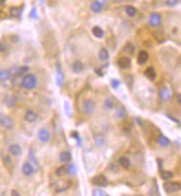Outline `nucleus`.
I'll return each instance as SVG.
<instances>
[{
    "label": "nucleus",
    "instance_id": "nucleus-13",
    "mask_svg": "<svg viewBox=\"0 0 181 196\" xmlns=\"http://www.w3.org/2000/svg\"><path fill=\"white\" fill-rule=\"evenodd\" d=\"M137 62L139 65H144V64L147 63V61L149 60V54H148L147 51H140L139 54H138V58Z\"/></svg>",
    "mask_w": 181,
    "mask_h": 196
},
{
    "label": "nucleus",
    "instance_id": "nucleus-33",
    "mask_svg": "<svg viewBox=\"0 0 181 196\" xmlns=\"http://www.w3.org/2000/svg\"><path fill=\"white\" fill-rule=\"evenodd\" d=\"M94 140H95V143H96L97 147H103V145L105 144V140L102 136H95Z\"/></svg>",
    "mask_w": 181,
    "mask_h": 196
},
{
    "label": "nucleus",
    "instance_id": "nucleus-7",
    "mask_svg": "<svg viewBox=\"0 0 181 196\" xmlns=\"http://www.w3.org/2000/svg\"><path fill=\"white\" fill-rule=\"evenodd\" d=\"M38 138L39 140L42 141V142H48L51 138V134L46 128H41V129H39L38 131Z\"/></svg>",
    "mask_w": 181,
    "mask_h": 196
},
{
    "label": "nucleus",
    "instance_id": "nucleus-10",
    "mask_svg": "<svg viewBox=\"0 0 181 196\" xmlns=\"http://www.w3.org/2000/svg\"><path fill=\"white\" fill-rule=\"evenodd\" d=\"M105 6V1H102V0H95L94 2L91 5V10L95 13H98L102 10L104 9Z\"/></svg>",
    "mask_w": 181,
    "mask_h": 196
},
{
    "label": "nucleus",
    "instance_id": "nucleus-29",
    "mask_svg": "<svg viewBox=\"0 0 181 196\" xmlns=\"http://www.w3.org/2000/svg\"><path fill=\"white\" fill-rule=\"evenodd\" d=\"M5 103L7 104L8 107H13L16 105V98L13 96H10V95H8V96L5 98Z\"/></svg>",
    "mask_w": 181,
    "mask_h": 196
},
{
    "label": "nucleus",
    "instance_id": "nucleus-30",
    "mask_svg": "<svg viewBox=\"0 0 181 196\" xmlns=\"http://www.w3.org/2000/svg\"><path fill=\"white\" fill-rule=\"evenodd\" d=\"M116 116L118 117L119 119H123V118H125L126 117V115H127V112H126V109H125V107H123V106H121L118 109H117V112H116Z\"/></svg>",
    "mask_w": 181,
    "mask_h": 196
},
{
    "label": "nucleus",
    "instance_id": "nucleus-45",
    "mask_svg": "<svg viewBox=\"0 0 181 196\" xmlns=\"http://www.w3.org/2000/svg\"><path fill=\"white\" fill-rule=\"evenodd\" d=\"M111 169H113L115 172H117V171H118V169H116V164H112L111 165Z\"/></svg>",
    "mask_w": 181,
    "mask_h": 196
},
{
    "label": "nucleus",
    "instance_id": "nucleus-35",
    "mask_svg": "<svg viewBox=\"0 0 181 196\" xmlns=\"http://www.w3.org/2000/svg\"><path fill=\"white\" fill-rule=\"evenodd\" d=\"M77 173V167L75 164H71L69 165V170H68V174L72 175V176H74V175H76Z\"/></svg>",
    "mask_w": 181,
    "mask_h": 196
},
{
    "label": "nucleus",
    "instance_id": "nucleus-14",
    "mask_svg": "<svg viewBox=\"0 0 181 196\" xmlns=\"http://www.w3.org/2000/svg\"><path fill=\"white\" fill-rule=\"evenodd\" d=\"M72 70H73V72L76 73V74L82 73L83 70H84V64H83L82 61H80V60L74 61V63L72 64Z\"/></svg>",
    "mask_w": 181,
    "mask_h": 196
},
{
    "label": "nucleus",
    "instance_id": "nucleus-43",
    "mask_svg": "<svg viewBox=\"0 0 181 196\" xmlns=\"http://www.w3.org/2000/svg\"><path fill=\"white\" fill-rule=\"evenodd\" d=\"M7 50V45L2 42H0V52H5Z\"/></svg>",
    "mask_w": 181,
    "mask_h": 196
},
{
    "label": "nucleus",
    "instance_id": "nucleus-20",
    "mask_svg": "<svg viewBox=\"0 0 181 196\" xmlns=\"http://www.w3.org/2000/svg\"><path fill=\"white\" fill-rule=\"evenodd\" d=\"M72 160V153L70 151H63L61 152L60 154V161L61 162H64V163H68Z\"/></svg>",
    "mask_w": 181,
    "mask_h": 196
},
{
    "label": "nucleus",
    "instance_id": "nucleus-28",
    "mask_svg": "<svg viewBox=\"0 0 181 196\" xmlns=\"http://www.w3.org/2000/svg\"><path fill=\"white\" fill-rule=\"evenodd\" d=\"M114 105H115V102H114V99L112 98V97H108V98L105 99V102H104L105 109H107V110H112V109L114 108Z\"/></svg>",
    "mask_w": 181,
    "mask_h": 196
},
{
    "label": "nucleus",
    "instance_id": "nucleus-3",
    "mask_svg": "<svg viewBox=\"0 0 181 196\" xmlns=\"http://www.w3.org/2000/svg\"><path fill=\"white\" fill-rule=\"evenodd\" d=\"M95 110V103L92 99H85L83 102V112L86 115H92Z\"/></svg>",
    "mask_w": 181,
    "mask_h": 196
},
{
    "label": "nucleus",
    "instance_id": "nucleus-50",
    "mask_svg": "<svg viewBox=\"0 0 181 196\" xmlns=\"http://www.w3.org/2000/svg\"><path fill=\"white\" fill-rule=\"evenodd\" d=\"M40 1H43V0H40Z\"/></svg>",
    "mask_w": 181,
    "mask_h": 196
},
{
    "label": "nucleus",
    "instance_id": "nucleus-11",
    "mask_svg": "<svg viewBox=\"0 0 181 196\" xmlns=\"http://www.w3.org/2000/svg\"><path fill=\"white\" fill-rule=\"evenodd\" d=\"M117 64H118V66L121 68H123V70H127V68H129L131 66V60L129 57H126V56H123V57H121L118 60V62H117Z\"/></svg>",
    "mask_w": 181,
    "mask_h": 196
},
{
    "label": "nucleus",
    "instance_id": "nucleus-2",
    "mask_svg": "<svg viewBox=\"0 0 181 196\" xmlns=\"http://www.w3.org/2000/svg\"><path fill=\"white\" fill-rule=\"evenodd\" d=\"M164 189L168 194L176 193V192L180 191V183H178V182H168V183L164 184Z\"/></svg>",
    "mask_w": 181,
    "mask_h": 196
},
{
    "label": "nucleus",
    "instance_id": "nucleus-22",
    "mask_svg": "<svg viewBox=\"0 0 181 196\" xmlns=\"http://www.w3.org/2000/svg\"><path fill=\"white\" fill-rule=\"evenodd\" d=\"M118 164L121 165V167H124V169H129V166H131V160H129L128 157H119Z\"/></svg>",
    "mask_w": 181,
    "mask_h": 196
},
{
    "label": "nucleus",
    "instance_id": "nucleus-15",
    "mask_svg": "<svg viewBox=\"0 0 181 196\" xmlns=\"http://www.w3.org/2000/svg\"><path fill=\"white\" fill-rule=\"evenodd\" d=\"M24 119H26V121L30 122V124L36 122V121L38 120V114H36L33 110H28V112H26V115H24Z\"/></svg>",
    "mask_w": 181,
    "mask_h": 196
},
{
    "label": "nucleus",
    "instance_id": "nucleus-46",
    "mask_svg": "<svg viewBox=\"0 0 181 196\" xmlns=\"http://www.w3.org/2000/svg\"><path fill=\"white\" fill-rule=\"evenodd\" d=\"M11 194H12V195H17V196L19 195V193H18L17 191H12V192H11Z\"/></svg>",
    "mask_w": 181,
    "mask_h": 196
},
{
    "label": "nucleus",
    "instance_id": "nucleus-44",
    "mask_svg": "<svg viewBox=\"0 0 181 196\" xmlns=\"http://www.w3.org/2000/svg\"><path fill=\"white\" fill-rule=\"evenodd\" d=\"M95 72H96L99 76H104V73L101 72V68H96V70H95Z\"/></svg>",
    "mask_w": 181,
    "mask_h": 196
},
{
    "label": "nucleus",
    "instance_id": "nucleus-12",
    "mask_svg": "<svg viewBox=\"0 0 181 196\" xmlns=\"http://www.w3.org/2000/svg\"><path fill=\"white\" fill-rule=\"evenodd\" d=\"M159 96L161 98V100L164 102H168L171 98V92L168 87H162L159 92Z\"/></svg>",
    "mask_w": 181,
    "mask_h": 196
},
{
    "label": "nucleus",
    "instance_id": "nucleus-39",
    "mask_svg": "<svg viewBox=\"0 0 181 196\" xmlns=\"http://www.w3.org/2000/svg\"><path fill=\"white\" fill-rule=\"evenodd\" d=\"M93 195L94 196H106L107 194L105 193L104 191H103V189H94V191H93Z\"/></svg>",
    "mask_w": 181,
    "mask_h": 196
},
{
    "label": "nucleus",
    "instance_id": "nucleus-6",
    "mask_svg": "<svg viewBox=\"0 0 181 196\" xmlns=\"http://www.w3.org/2000/svg\"><path fill=\"white\" fill-rule=\"evenodd\" d=\"M0 125L5 127L6 129H11L13 127V121H12V119L10 117L0 114Z\"/></svg>",
    "mask_w": 181,
    "mask_h": 196
},
{
    "label": "nucleus",
    "instance_id": "nucleus-17",
    "mask_svg": "<svg viewBox=\"0 0 181 196\" xmlns=\"http://www.w3.org/2000/svg\"><path fill=\"white\" fill-rule=\"evenodd\" d=\"M157 143L160 145V147H164V148H166V147H169L170 143H171V141L169 140V139L167 138L166 136H164V134H160V136H158L157 138Z\"/></svg>",
    "mask_w": 181,
    "mask_h": 196
},
{
    "label": "nucleus",
    "instance_id": "nucleus-37",
    "mask_svg": "<svg viewBox=\"0 0 181 196\" xmlns=\"http://www.w3.org/2000/svg\"><path fill=\"white\" fill-rule=\"evenodd\" d=\"M111 85H112V87H113L114 89H117V88L121 86V80H118L117 78H112Z\"/></svg>",
    "mask_w": 181,
    "mask_h": 196
},
{
    "label": "nucleus",
    "instance_id": "nucleus-19",
    "mask_svg": "<svg viewBox=\"0 0 181 196\" xmlns=\"http://www.w3.org/2000/svg\"><path fill=\"white\" fill-rule=\"evenodd\" d=\"M144 74H145V76L147 78H149L150 80H154L155 78H156V76H157V73H156V71H155L154 67H148L145 70V72H144Z\"/></svg>",
    "mask_w": 181,
    "mask_h": 196
},
{
    "label": "nucleus",
    "instance_id": "nucleus-27",
    "mask_svg": "<svg viewBox=\"0 0 181 196\" xmlns=\"http://www.w3.org/2000/svg\"><path fill=\"white\" fill-rule=\"evenodd\" d=\"M123 51L128 54H134V52H135V46H134L133 43L128 42V43H126L125 46L123 48Z\"/></svg>",
    "mask_w": 181,
    "mask_h": 196
},
{
    "label": "nucleus",
    "instance_id": "nucleus-25",
    "mask_svg": "<svg viewBox=\"0 0 181 196\" xmlns=\"http://www.w3.org/2000/svg\"><path fill=\"white\" fill-rule=\"evenodd\" d=\"M126 10V15L128 16V17H135L136 15H137V9H136L135 7H133V6H127V7L125 8Z\"/></svg>",
    "mask_w": 181,
    "mask_h": 196
},
{
    "label": "nucleus",
    "instance_id": "nucleus-31",
    "mask_svg": "<svg viewBox=\"0 0 181 196\" xmlns=\"http://www.w3.org/2000/svg\"><path fill=\"white\" fill-rule=\"evenodd\" d=\"M21 11H22V8H17V7L12 8V9L10 10V15L15 18H19L20 16H21Z\"/></svg>",
    "mask_w": 181,
    "mask_h": 196
},
{
    "label": "nucleus",
    "instance_id": "nucleus-47",
    "mask_svg": "<svg viewBox=\"0 0 181 196\" xmlns=\"http://www.w3.org/2000/svg\"><path fill=\"white\" fill-rule=\"evenodd\" d=\"M178 103L180 104V95H178Z\"/></svg>",
    "mask_w": 181,
    "mask_h": 196
},
{
    "label": "nucleus",
    "instance_id": "nucleus-38",
    "mask_svg": "<svg viewBox=\"0 0 181 196\" xmlns=\"http://www.w3.org/2000/svg\"><path fill=\"white\" fill-rule=\"evenodd\" d=\"M64 110H65L66 116L72 117V110H71V108H70V104H69L68 102L64 103Z\"/></svg>",
    "mask_w": 181,
    "mask_h": 196
},
{
    "label": "nucleus",
    "instance_id": "nucleus-4",
    "mask_svg": "<svg viewBox=\"0 0 181 196\" xmlns=\"http://www.w3.org/2000/svg\"><path fill=\"white\" fill-rule=\"evenodd\" d=\"M92 183L94 185H97V186H101V187H105L108 185V180L105 175L103 174H99L97 176H95L94 179L92 180Z\"/></svg>",
    "mask_w": 181,
    "mask_h": 196
},
{
    "label": "nucleus",
    "instance_id": "nucleus-42",
    "mask_svg": "<svg viewBox=\"0 0 181 196\" xmlns=\"http://www.w3.org/2000/svg\"><path fill=\"white\" fill-rule=\"evenodd\" d=\"M3 163H5V164H10V163H11V157H10L9 155L3 157Z\"/></svg>",
    "mask_w": 181,
    "mask_h": 196
},
{
    "label": "nucleus",
    "instance_id": "nucleus-23",
    "mask_svg": "<svg viewBox=\"0 0 181 196\" xmlns=\"http://www.w3.org/2000/svg\"><path fill=\"white\" fill-rule=\"evenodd\" d=\"M98 57L101 61H103V62H106V61H108L109 58V54H108V51H107L106 48H101V51H99L98 53Z\"/></svg>",
    "mask_w": 181,
    "mask_h": 196
},
{
    "label": "nucleus",
    "instance_id": "nucleus-32",
    "mask_svg": "<svg viewBox=\"0 0 181 196\" xmlns=\"http://www.w3.org/2000/svg\"><path fill=\"white\" fill-rule=\"evenodd\" d=\"M29 71V67L28 66H22V67H19L16 70V76H23V74Z\"/></svg>",
    "mask_w": 181,
    "mask_h": 196
},
{
    "label": "nucleus",
    "instance_id": "nucleus-21",
    "mask_svg": "<svg viewBox=\"0 0 181 196\" xmlns=\"http://www.w3.org/2000/svg\"><path fill=\"white\" fill-rule=\"evenodd\" d=\"M92 33L94 34V36H96L97 39H102V38H104V35H105L104 30L102 29L101 27L92 28Z\"/></svg>",
    "mask_w": 181,
    "mask_h": 196
},
{
    "label": "nucleus",
    "instance_id": "nucleus-16",
    "mask_svg": "<svg viewBox=\"0 0 181 196\" xmlns=\"http://www.w3.org/2000/svg\"><path fill=\"white\" fill-rule=\"evenodd\" d=\"M9 152L13 157H20L22 153V149L19 144H11L9 147Z\"/></svg>",
    "mask_w": 181,
    "mask_h": 196
},
{
    "label": "nucleus",
    "instance_id": "nucleus-8",
    "mask_svg": "<svg viewBox=\"0 0 181 196\" xmlns=\"http://www.w3.org/2000/svg\"><path fill=\"white\" fill-rule=\"evenodd\" d=\"M161 16L159 15V13H151L150 15V18H149V23L151 27H159L160 24H161Z\"/></svg>",
    "mask_w": 181,
    "mask_h": 196
},
{
    "label": "nucleus",
    "instance_id": "nucleus-48",
    "mask_svg": "<svg viewBox=\"0 0 181 196\" xmlns=\"http://www.w3.org/2000/svg\"><path fill=\"white\" fill-rule=\"evenodd\" d=\"M3 2H6V0H0V3H3Z\"/></svg>",
    "mask_w": 181,
    "mask_h": 196
},
{
    "label": "nucleus",
    "instance_id": "nucleus-5",
    "mask_svg": "<svg viewBox=\"0 0 181 196\" xmlns=\"http://www.w3.org/2000/svg\"><path fill=\"white\" fill-rule=\"evenodd\" d=\"M21 171H22V173L26 175V176H31V175H33L34 172H36V169H34L33 165H32L31 163L28 161V162L23 163Z\"/></svg>",
    "mask_w": 181,
    "mask_h": 196
},
{
    "label": "nucleus",
    "instance_id": "nucleus-26",
    "mask_svg": "<svg viewBox=\"0 0 181 196\" xmlns=\"http://www.w3.org/2000/svg\"><path fill=\"white\" fill-rule=\"evenodd\" d=\"M10 77H11V73H10V71H7V70L0 71V80L6 82V80H10Z\"/></svg>",
    "mask_w": 181,
    "mask_h": 196
},
{
    "label": "nucleus",
    "instance_id": "nucleus-34",
    "mask_svg": "<svg viewBox=\"0 0 181 196\" xmlns=\"http://www.w3.org/2000/svg\"><path fill=\"white\" fill-rule=\"evenodd\" d=\"M71 137H72V138H74L75 140H76L77 145H79V147H81V145H82V139H81V137H80V134H79V132L74 131V132L71 133Z\"/></svg>",
    "mask_w": 181,
    "mask_h": 196
},
{
    "label": "nucleus",
    "instance_id": "nucleus-36",
    "mask_svg": "<svg viewBox=\"0 0 181 196\" xmlns=\"http://www.w3.org/2000/svg\"><path fill=\"white\" fill-rule=\"evenodd\" d=\"M161 177L164 180H170L174 177V173L170 171H161Z\"/></svg>",
    "mask_w": 181,
    "mask_h": 196
},
{
    "label": "nucleus",
    "instance_id": "nucleus-9",
    "mask_svg": "<svg viewBox=\"0 0 181 196\" xmlns=\"http://www.w3.org/2000/svg\"><path fill=\"white\" fill-rule=\"evenodd\" d=\"M63 83H64V74L62 72V67L60 64L56 65V85L59 87H62Z\"/></svg>",
    "mask_w": 181,
    "mask_h": 196
},
{
    "label": "nucleus",
    "instance_id": "nucleus-1",
    "mask_svg": "<svg viewBox=\"0 0 181 196\" xmlns=\"http://www.w3.org/2000/svg\"><path fill=\"white\" fill-rule=\"evenodd\" d=\"M38 85V78L33 74H27L22 78L21 86L26 89H34Z\"/></svg>",
    "mask_w": 181,
    "mask_h": 196
},
{
    "label": "nucleus",
    "instance_id": "nucleus-40",
    "mask_svg": "<svg viewBox=\"0 0 181 196\" xmlns=\"http://www.w3.org/2000/svg\"><path fill=\"white\" fill-rule=\"evenodd\" d=\"M30 18H31V19H38V12H36V8H33V9L31 10V12H30Z\"/></svg>",
    "mask_w": 181,
    "mask_h": 196
},
{
    "label": "nucleus",
    "instance_id": "nucleus-18",
    "mask_svg": "<svg viewBox=\"0 0 181 196\" xmlns=\"http://www.w3.org/2000/svg\"><path fill=\"white\" fill-rule=\"evenodd\" d=\"M29 159H30L29 162L31 163L32 165H33L34 169H36V170L39 169V162H38V160H36V154H34V150L32 148L29 150Z\"/></svg>",
    "mask_w": 181,
    "mask_h": 196
},
{
    "label": "nucleus",
    "instance_id": "nucleus-24",
    "mask_svg": "<svg viewBox=\"0 0 181 196\" xmlns=\"http://www.w3.org/2000/svg\"><path fill=\"white\" fill-rule=\"evenodd\" d=\"M68 170H69V165H62L59 169H56L55 174L58 176H64V175L68 174Z\"/></svg>",
    "mask_w": 181,
    "mask_h": 196
},
{
    "label": "nucleus",
    "instance_id": "nucleus-49",
    "mask_svg": "<svg viewBox=\"0 0 181 196\" xmlns=\"http://www.w3.org/2000/svg\"><path fill=\"white\" fill-rule=\"evenodd\" d=\"M115 1H117V2H121V1H124V0H115Z\"/></svg>",
    "mask_w": 181,
    "mask_h": 196
},
{
    "label": "nucleus",
    "instance_id": "nucleus-41",
    "mask_svg": "<svg viewBox=\"0 0 181 196\" xmlns=\"http://www.w3.org/2000/svg\"><path fill=\"white\" fill-rule=\"evenodd\" d=\"M179 0H166V5L167 6H170V7H174L178 3Z\"/></svg>",
    "mask_w": 181,
    "mask_h": 196
}]
</instances>
